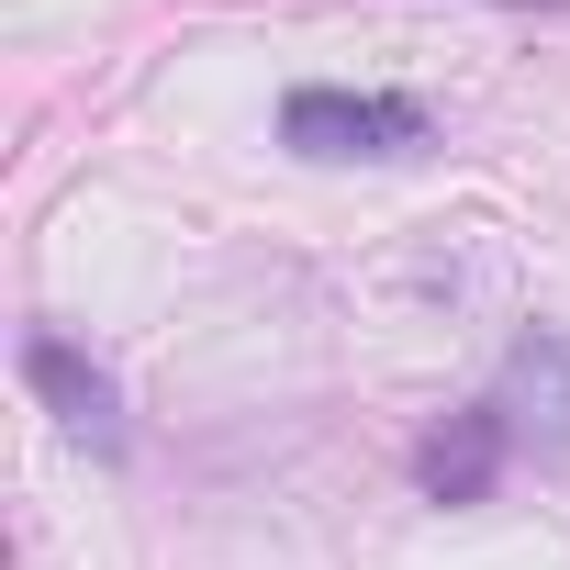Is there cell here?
I'll use <instances>...</instances> for the list:
<instances>
[{
  "label": "cell",
  "mask_w": 570,
  "mask_h": 570,
  "mask_svg": "<svg viewBox=\"0 0 570 570\" xmlns=\"http://www.w3.org/2000/svg\"><path fill=\"white\" fill-rule=\"evenodd\" d=\"M279 146L292 157H425L436 146V112L414 90H336V79H303L279 101Z\"/></svg>",
  "instance_id": "1"
},
{
  "label": "cell",
  "mask_w": 570,
  "mask_h": 570,
  "mask_svg": "<svg viewBox=\"0 0 570 570\" xmlns=\"http://www.w3.org/2000/svg\"><path fill=\"white\" fill-rule=\"evenodd\" d=\"M23 381H35V403H46L90 459H124V392H112V370H101L90 347H68L57 325H23Z\"/></svg>",
  "instance_id": "2"
},
{
  "label": "cell",
  "mask_w": 570,
  "mask_h": 570,
  "mask_svg": "<svg viewBox=\"0 0 570 570\" xmlns=\"http://www.w3.org/2000/svg\"><path fill=\"white\" fill-rule=\"evenodd\" d=\"M514 470V414L481 392V403H459L448 425H425V448H414V481H425V503H492V481Z\"/></svg>",
  "instance_id": "3"
},
{
  "label": "cell",
  "mask_w": 570,
  "mask_h": 570,
  "mask_svg": "<svg viewBox=\"0 0 570 570\" xmlns=\"http://www.w3.org/2000/svg\"><path fill=\"white\" fill-rule=\"evenodd\" d=\"M492 403L514 414V448H537V470H570V336L525 325L514 358H503V392H492Z\"/></svg>",
  "instance_id": "4"
}]
</instances>
